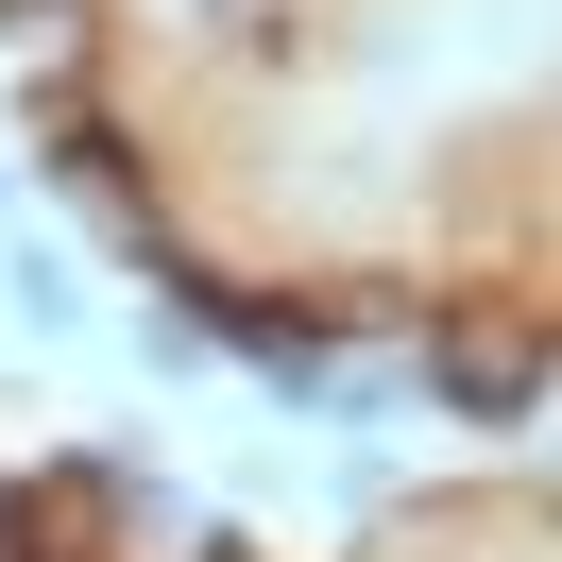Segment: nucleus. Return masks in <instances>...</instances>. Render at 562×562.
I'll return each mask as SVG.
<instances>
[{
  "instance_id": "1",
  "label": "nucleus",
  "mask_w": 562,
  "mask_h": 562,
  "mask_svg": "<svg viewBox=\"0 0 562 562\" xmlns=\"http://www.w3.org/2000/svg\"><path fill=\"white\" fill-rule=\"evenodd\" d=\"M426 375H443V409H494V426H528V392H546V324H528V307H494V324H443V341H426Z\"/></svg>"
},
{
  "instance_id": "2",
  "label": "nucleus",
  "mask_w": 562,
  "mask_h": 562,
  "mask_svg": "<svg viewBox=\"0 0 562 562\" xmlns=\"http://www.w3.org/2000/svg\"><path fill=\"white\" fill-rule=\"evenodd\" d=\"M18 307H35V324H52V341H69V324H86V273H69V256H52V239H35V256H18Z\"/></svg>"
}]
</instances>
